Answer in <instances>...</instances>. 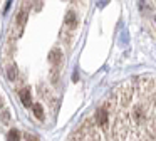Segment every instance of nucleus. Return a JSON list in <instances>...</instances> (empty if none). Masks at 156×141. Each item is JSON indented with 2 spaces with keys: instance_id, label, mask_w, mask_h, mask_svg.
<instances>
[{
  "instance_id": "5",
  "label": "nucleus",
  "mask_w": 156,
  "mask_h": 141,
  "mask_svg": "<svg viewBox=\"0 0 156 141\" xmlns=\"http://www.w3.org/2000/svg\"><path fill=\"white\" fill-rule=\"evenodd\" d=\"M76 24V17H74V12L69 10V13L66 15V27H74Z\"/></svg>"
},
{
  "instance_id": "3",
  "label": "nucleus",
  "mask_w": 156,
  "mask_h": 141,
  "mask_svg": "<svg viewBox=\"0 0 156 141\" xmlns=\"http://www.w3.org/2000/svg\"><path fill=\"white\" fill-rule=\"evenodd\" d=\"M32 109H34V114L37 119H44V107H42V104H34Z\"/></svg>"
},
{
  "instance_id": "4",
  "label": "nucleus",
  "mask_w": 156,
  "mask_h": 141,
  "mask_svg": "<svg viewBox=\"0 0 156 141\" xmlns=\"http://www.w3.org/2000/svg\"><path fill=\"white\" fill-rule=\"evenodd\" d=\"M7 141H20V133L17 129H12L7 133Z\"/></svg>"
},
{
  "instance_id": "7",
  "label": "nucleus",
  "mask_w": 156,
  "mask_h": 141,
  "mask_svg": "<svg viewBox=\"0 0 156 141\" xmlns=\"http://www.w3.org/2000/svg\"><path fill=\"white\" fill-rule=\"evenodd\" d=\"M2 121H4L5 124L9 123V111H7V109H4V111H2Z\"/></svg>"
},
{
  "instance_id": "2",
  "label": "nucleus",
  "mask_w": 156,
  "mask_h": 141,
  "mask_svg": "<svg viewBox=\"0 0 156 141\" xmlns=\"http://www.w3.org/2000/svg\"><path fill=\"white\" fill-rule=\"evenodd\" d=\"M61 57H62V56H61V50H59V49H54V50L51 52V56H49V60H51L54 66H57V64L61 62Z\"/></svg>"
},
{
  "instance_id": "8",
  "label": "nucleus",
  "mask_w": 156,
  "mask_h": 141,
  "mask_svg": "<svg viewBox=\"0 0 156 141\" xmlns=\"http://www.w3.org/2000/svg\"><path fill=\"white\" fill-rule=\"evenodd\" d=\"M25 141H39V139L34 136V134H27V136H25Z\"/></svg>"
},
{
  "instance_id": "1",
  "label": "nucleus",
  "mask_w": 156,
  "mask_h": 141,
  "mask_svg": "<svg viewBox=\"0 0 156 141\" xmlns=\"http://www.w3.org/2000/svg\"><path fill=\"white\" fill-rule=\"evenodd\" d=\"M20 99H22V103H24V106L30 107V103H32L30 91H29V89H22V91H20Z\"/></svg>"
},
{
  "instance_id": "6",
  "label": "nucleus",
  "mask_w": 156,
  "mask_h": 141,
  "mask_svg": "<svg viewBox=\"0 0 156 141\" xmlns=\"http://www.w3.org/2000/svg\"><path fill=\"white\" fill-rule=\"evenodd\" d=\"M7 76H9V79H10V81H14V79H15V76H17V72H15V67H14V66H10V67H9V70H7Z\"/></svg>"
}]
</instances>
